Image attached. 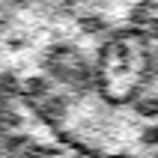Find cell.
Segmentation results:
<instances>
[{
    "mask_svg": "<svg viewBox=\"0 0 158 158\" xmlns=\"http://www.w3.org/2000/svg\"><path fill=\"white\" fill-rule=\"evenodd\" d=\"M24 89H27V96H30V98L48 96V78H39V75H36V78H30V81L24 84Z\"/></svg>",
    "mask_w": 158,
    "mask_h": 158,
    "instance_id": "6da1fadb",
    "label": "cell"
},
{
    "mask_svg": "<svg viewBox=\"0 0 158 158\" xmlns=\"http://www.w3.org/2000/svg\"><path fill=\"white\" fill-rule=\"evenodd\" d=\"M155 9H158L155 0H140V3L131 9V21H146V15H152ZM146 24H149V21H146Z\"/></svg>",
    "mask_w": 158,
    "mask_h": 158,
    "instance_id": "7a4b0ae2",
    "label": "cell"
},
{
    "mask_svg": "<svg viewBox=\"0 0 158 158\" xmlns=\"http://www.w3.org/2000/svg\"><path fill=\"white\" fill-rule=\"evenodd\" d=\"M134 107L140 116H158V96H143Z\"/></svg>",
    "mask_w": 158,
    "mask_h": 158,
    "instance_id": "3957f363",
    "label": "cell"
},
{
    "mask_svg": "<svg viewBox=\"0 0 158 158\" xmlns=\"http://www.w3.org/2000/svg\"><path fill=\"white\" fill-rule=\"evenodd\" d=\"M81 30L84 33H102L105 30V21L98 15H87V18H81Z\"/></svg>",
    "mask_w": 158,
    "mask_h": 158,
    "instance_id": "277c9868",
    "label": "cell"
},
{
    "mask_svg": "<svg viewBox=\"0 0 158 158\" xmlns=\"http://www.w3.org/2000/svg\"><path fill=\"white\" fill-rule=\"evenodd\" d=\"M18 87H21V84H18V78L12 72H3V75H0V89H3V93H18Z\"/></svg>",
    "mask_w": 158,
    "mask_h": 158,
    "instance_id": "5b68a950",
    "label": "cell"
},
{
    "mask_svg": "<svg viewBox=\"0 0 158 158\" xmlns=\"http://www.w3.org/2000/svg\"><path fill=\"white\" fill-rule=\"evenodd\" d=\"M9 24H12V9H9V6H0V30L9 27Z\"/></svg>",
    "mask_w": 158,
    "mask_h": 158,
    "instance_id": "8992f818",
    "label": "cell"
},
{
    "mask_svg": "<svg viewBox=\"0 0 158 158\" xmlns=\"http://www.w3.org/2000/svg\"><path fill=\"white\" fill-rule=\"evenodd\" d=\"M6 6L9 9H24V6H30V0H9Z\"/></svg>",
    "mask_w": 158,
    "mask_h": 158,
    "instance_id": "52a82bcc",
    "label": "cell"
},
{
    "mask_svg": "<svg viewBox=\"0 0 158 158\" xmlns=\"http://www.w3.org/2000/svg\"><path fill=\"white\" fill-rule=\"evenodd\" d=\"M149 33L158 39V18H152V21H149Z\"/></svg>",
    "mask_w": 158,
    "mask_h": 158,
    "instance_id": "ba28073f",
    "label": "cell"
},
{
    "mask_svg": "<svg viewBox=\"0 0 158 158\" xmlns=\"http://www.w3.org/2000/svg\"><path fill=\"white\" fill-rule=\"evenodd\" d=\"M87 3H93V6H102V3H107V0H87Z\"/></svg>",
    "mask_w": 158,
    "mask_h": 158,
    "instance_id": "9c48e42d",
    "label": "cell"
}]
</instances>
